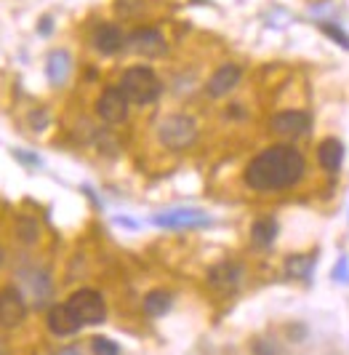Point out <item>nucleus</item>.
<instances>
[{
  "instance_id": "21",
  "label": "nucleus",
  "mask_w": 349,
  "mask_h": 355,
  "mask_svg": "<svg viewBox=\"0 0 349 355\" xmlns=\"http://www.w3.org/2000/svg\"><path fill=\"white\" fill-rule=\"evenodd\" d=\"M333 281H341V284H349V259L341 257L336 267H333Z\"/></svg>"
},
{
  "instance_id": "23",
  "label": "nucleus",
  "mask_w": 349,
  "mask_h": 355,
  "mask_svg": "<svg viewBox=\"0 0 349 355\" xmlns=\"http://www.w3.org/2000/svg\"><path fill=\"white\" fill-rule=\"evenodd\" d=\"M21 238H24V241H35L37 238V227L33 225V222H24V227H21Z\"/></svg>"
},
{
  "instance_id": "10",
  "label": "nucleus",
  "mask_w": 349,
  "mask_h": 355,
  "mask_svg": "<svg viewBox=\"0 0 349 355\" xmlns=\"http://www.w3.org/2000/svg\"><path fill=\"white\" fill-rule=\"evenodd\" d=\"M240 75H243V70H240L238 64H224V67H219V70L211 75L208 86H206L208 96H216V99H219V96L229 94V91L240 83Z\"/></svg>"
},
{
  "instance_id": "3",
  "label": "nucleus",
  "mask_w": 349,
  "mask_h": 355,
  "mask_svg": "<svg viewBox=\"0 0 349 355\" xmlns=\"http://www.w3.org/2000/svg\"><path fill=\"white\" fill-rule=\"evenodd\" d=\"M70 313L78 318L80 326H99V323H105L107 318V304L102 300V294L99 291H93V288H80V291H75L70 297Z\"/></svg>"
},
{
  "instance_id": "15",
  "label": "nucleus",
  "mask_w": 349,
  "mask_h": 355,
  "mask_svg": "<svg viewBox=\"0 0 349 355\" xmlns=\"http://www.w3.org/2000/svg\"><path fill=\"white\" fill-rule=\"evenodd\" d=\"M48 80L53 86H62L67 78H70V53L67 51H53L48 56Z\"/></svg>"
},
{
  "instance_id": "6",
  "label": "nucleus",
  "mask_w": 349,
  "mask_h": 355,
  "mask_svg": "<svg viewBox=\"0 0 349 355\" xmlns=\"http://www.w3.org/2000/svg\"><path fill=\"white\" fill-rule=\"evenodd\" d=\"M27 315V302L17 288L0 291V329H17Z\"/></svg>"
},
{
  "instance_id": "12",
  "label": "nucleus",
  "mask_w": 349,
  "mask_h": 355,
  "mask_svg": "<svg viewBox=\"0 0 349 355\" xmlns=\"http://www.w3.org/2000/svg\"><path fill=\"white\" fill-rule=\"evenodd\" d=\"M240 278H243V267L232 265V262H222L208 272V284L213 288H222V291H232L240 284Z\"/></svg>"
},
{
  "instance_id": "20",
  "label": "nucleus",
  "mask_w": 349,
  "mask_h": 355,
  "mask_svg": "<svg viewBox=\"0 0 349 355\" xmlns=\"http://www.w3.org/2000/svg\"><path fill=\"white\" fill-rule=\"evenodd\" d=\"M323 33H325V35H331L341 49H347L349 51V37H347L344 30H339V27H333V24H323Z\"/></svg>"
},
{
  "instance_id": "25",
  "label": "nucleus",
  "mask_w": 349,
  "mask_h": 355,
  "mask_svg": "<svg viewBox=\"0 0 349 355\" xmlns=\"http://www.w3.org/2000/svg\"><path fill=\"white\" fill-rule=\"evenodd\" d=\"M0 262H3V251H0Z\"/></svg>"
},
{
  "instance_id": "9",
  "label": "nucleus",
  "mask_w": 349,
  "mask_h": 355,
  "mask_svg": "<svg viewBox=\"0 0 349 355\" xmlns=\"http://www.w3.org/2000/svg\"><path fill=\"white\" fill-rule=\"evenodd\" d=\"M128 46L136 53H144V56H157V53L165 51V40H163V35H160L157 30H152V27H141L136 33H131Z\"/></svg>"
},
{
  "instance_id": "8",
  "label": "nucleus",
  "mask_w": 349,
  "mask_h": 355,
  "mask_svg": "<svg viewBox=\"0 0 349 355\" xmlns=\"http://www.w3.org/2000/svg\"><path fill=\"white\" fill-rule=\"evenodd\" d=\"M272 128L283 134V137H301L310 128V115L301 110H288V112H278L272 118Z\"/></svg>"
},
{
  "instance_id": "22",
  "label": "nucleus",
  "mask_w": 349,
  "mask_h": 355,
  "mask_svg": "<svg viewBox=\"0 0 349 355\" xmlns=\"http://www.w3.org/2000/svg\"><path fill=\"white\" fill-rule=\"evenodd\" d=\"M253 355H278V347L272 342L259 339V342H253Z\"/></svg>"
},
{
  "instance_id": "4",
  "label": "nucleus",
  "mask_w": 349,
  "mask_h": 355,
  "mask_svg": "<svg viewBox=\"0 0 349 355\" xmlns=\"http://www.w3.org/2000/svg\"><path fill=\"white\" fill-rule=\"evenodd\" d=\"M157 137H160L163 147H168V150H187L197 142V125L187 115H171L160 123Z\"/></svg>"
},
{
  "instance_id": "18",
  "label": "nucleus",
  "mask_w": 349,
  "mask_h": 355,
  "mask_svg": "<svg viewBox=\"0 0 349 355\" xmlns=\"http://www.w3.org/2000/svg\"><path fill=\"white\" fill-rule=\"evenodd\" d=\"M285 272L288 278H310L312 275V257H291L285 262Z\"/></svg>"
},
{
  "instance_id": "24",
  "label": "nucleus",
  "mask_w": 349,
  "mask_h": 355,
  "mask_svg": "<svg viewBox=\"0 0 349 355\" xmlns=\"http://www.w3.org/2000/svg\"><path fill=\"white\" fill-rule=\"evenodd\" d=\"M59 355H80L78 350H64V353H59Z\"/></svg>"
},
{
  "instance_id": "1",
  "label": "nucleus",
  "mask_w": 349,
  "mask_h": 355,
  "mask_svg": "<svg viewBox=\"0 0 349 355\" xmlns=\"http://www.w3.org/2000/svg\"><path fill=\"white\" fill-rule=\"evenodd\" d=\"M304 155L291 144H275L269 150H264L262 155L248 163L245 168V184L259 190V193H269V190H285L291 184H296L304 177Z\"/></svg>"
},
{
  "instance_id": "17",
  "label": "nucleus",
  "mask_w": 349,
  "mask_h": 355,
  "mask_svg": "<svg viewBox=\"0 0 349 355\" xmlns=\"http://www.w3.org/2000/svg\"><path fill=\"white\" fill-rule=\"evenodd\" d=\"M171 310V294L168 291H150L147 297H144V313L147 315H152V318H160V315H165Z\"/></svg>"
},
{
  "instance_id": "5",
  "label": "nucleus",
  "mask_w": 349,
  "mask_h": 355,
  "mask_svg": "<svg viewBox=\"0 0 349 355\" xmlns=\"http://www.w3.org/2000/svg\"><path fill=\"white\" fill-rule=\"evenodd\" d=\"M157 227H168V230H187V227H206L211 225V216L200 209H174V211H163L152 216Z\"/></svg>"
},
{
  "instance_id": "2",
  "label": "nucleus",
  "mask_w": 349,
  "mask_h": 355,
  "mask_svg": "<svg viewBox=\"0 0 349 355\" xmlns=\"http://www.w3.org/2000/svg\"><path fill=\"white\" fill-rule=\"evenodd\" d=\"M120 91L134 105H150L160 96V80L150 67H131L123 75Z\"/></svg>"
},
{
  "instance_id": "16",
  "label": "nucleus",
  "mask_w": 349,
  "mask_h": 355,
  "mask_svg": "<svg viewBox=\"0 0 349 355\" xmlns=\"http://www.w3.org/2000/svg\"><path fill=\"white\" fill-rule=\"evenodd\" d=\"M275 238H278V222H275V219H259V222L251 227V241H253L259 249L272 246Z\"/></svg>"
},
{
  "instance_id": "14",
  "label": "nucleus",
  "mask_w": 349,
  "mask_h": 355,
  "mask_svg": "<svg viewBox=\"0 0 349 355\" xmlns=\"http://www.w3.org/2000/svg\"><path fill=\"white\" fill-rule=\"evenodd\" d=\"M93 43L102 53H118L123 49V43H125V37H123V33L115 24H102L96 30V35H93Z\"/></svg>"
},
{
  "instance_id": "13",
  "label": "nucleus",
  "mask_w": 349,
  "mask_h": 355,
  "mask_svg": "<svg viewBox=\"0 0 349 355\" xmlns=\"http://www.w3.org/2000/svg\"><path fill=\"white\" fill-rule=\"evenodd\" d=\"M317 160L325 171H339L341 163H344V144L339 139H323L320 147H317Z\"/></svg>"
},
{
  "instance_id": "11",
  "label": "nucleus",
  "mask_w": 349,
  "mask_h": 355,
  "mask_svg": "<svg viewBox=\"0 0 349 355\" xmlns=\"http://www.w3.org/2000/svg\"><path fill=\"white\" fill-rule=\"evenodd\" d=\"M48 329H51L53 334H59V337H70V334H75L80 329V323L70 313L67 304H53L51 310H48Z\"/></svg>"
},
{
  "instance_id": "19",
  "label": "nucleus",
  "mask_w": 349,
  "mask_h": 355,
  "mask_svg": "<svg viewBox=\"0 0 349 355\" xmlns=\"http://www.w3.org/2000/svg\"><path fill=\"white\" fill-rule=\"evenodd\" d=\"M91 347H93V355H120L118 342H112V339H107V337L91 339Z\"/></svg>"
},
{
  "instance_id": "7",
  "label": "nucleus",
  "mask_w": 349,
  "mask_h": 355,
  "mask_svg": "<svg viewBox=\"0 0 349 355\" xmlns=\"http://www.w3.org/2000/svg\"><path fill=\"white\" fill-rule=\"evenodd\" d=\"M96 112L105 123H123L128 115V99L120 89H107L96 102Z\"/></svg>"
}]
</instances>
